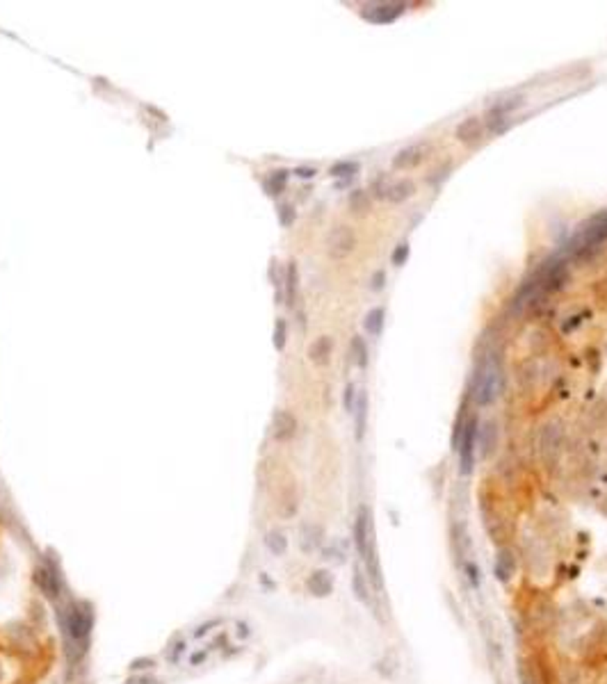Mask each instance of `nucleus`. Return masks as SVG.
<instances>
[{
  "label": "nucleus",
  "instance_id": "1",
  "mask_svg": "<svg viewBox=\"0 0 607 684\" xmlns=\"http://www.w3.org/2000/svg\"><path fill=\"white\" fill-rule=\"evenodd\" d=\"M502 390V369L495 356H486L482 360L477 372V386H475V399L480 406L493 404Z\"/></svg>",
  "mask_w": 607,
  "mask_h": 684
},
{
  "label": "nucleus",
  "instance_id": "2",
  "mask_svg": "<svg viewBox=\"0 0 607 684\" xmlns=\"http://www.w3.org/2000/svg\"><path fill=\"white\" fill-rule=\"evenodd\" d=\"M477 420L470 418L457 434L459 440V473L470 475L475 466V443H477Z\"/></svg>",
  "mask_w": 607,
  "mask_h": 684
},
{
  "label": "nucleus",
  "instance_id": "3",
  "mask_svg": "<svg viewBox=\"0 0 607 684\" xmlns=\"http://www.w3.org/2000/svg\"><path fill=\"white\" fill-rule=\"evenodd\" d=\"M356 249V233L345 224L333 226L329 235H326V254H329L333 261H342L347 258L352 251Z\"/></svg>",
  "mask_w": 607,
  "mask_h": 684
},
{
  "label": "nucleus",
  "instance_id": "4",
  "mask_svg": "<svg viewBox=\"0 0 607 684\" xmlns=\"http://www.w3.org/2000/svg\"><path fill=\"white\" fill-rule=\"evenodd\" d=\"M562 438H564V431L557 422H548L541 431L539 450H541V459L548 468H552L557 463V456L562 452Z\"/></svg>",
  "mask_w": 607,
  "mask_h": 684
},
{
  "label": "nucleus",
  "instance_id": "5",
  "mask_svg": "<svg viewBox=\"0 0 607 684\" xmlns=\"http://www.w3.org/2000/svg\"><path fill=\"white\" fill-rule=\"evenodd\" d=\"M404 12H407V3H370L363 5L361 17L377 26H386V23L398 21Z\"/></svg>",
  "mask_w": 607,
  "mask_h": 684
},
{
  "label": "nucleus",
  "instance_id": "6",
  "mask_svg": "<svg viewBox=\"0 0 607 684\" xmlns=\"http://www.w3.org/2000/svg\"><path fill=\"white\" fill-rule=\"evenodd\" d=\"M352 536H354L356 552H359V556L363 559V554H365V550H368L370 538L375 536V527H372V514H370L368 507H361L359 514H356Z\"/></svg>",
  "mask_w": 607,
  "mask_h": 684
},
{
  "label": "nucleus",
  "instance_id": "7",
  "mask_svg": "<svg viewBox=\"0 0 607 684\" xmlns=\"http://www.w3.org/2000/svg\"><path fill=\"white\" fill-rule=\"evenodd\" d=\"M427 146L425 144H411L393 155V169H414L425 160Z\"/></svg>",
  "mask_w": 607,
  "mask_h": 684
},
{
  "label": "nucleus",
  "instance_id": "8",
  "mask_svg": "<svg viewBox=\"0 0 607 684\" xmlns=\"http://www.w3.org/2000/svg\"><path fill=\"white\" fill-rule=\"evenodd\" d=\"M297 431V420L290 411H276L272 418V436L276 440H290Z\"/></svg>",
  "mask_w": 607,
  "mask_h": 684
},
{
  "label": "nucleus",
  "instance_id": "9",
  "mask_svg": "<svg viewBox=\"0 0 607 684\" xmlns=\"http://www.w3.org/2000/svg\"><path fill=\"white\" fill-rule=\"evenodd\" d=\"M516 572V554L509 547H500L495 552V577L500 581H509Z\"/></svg>",
  "mask_w": 607,
  "mask_h": 684
},
{
  "label": "nucleus",
  "instance_id": "10",
  "mask_svg": "<svg viewBox=\"0 0 607 684\" xmlns=\"http://www.w3.org/2000/svg\"><path fill=\"white\" fill-rule=\"evenodd\" d=\"M89 627H91V616L87 614V609H71L69 614V632H71V639L73 641H85L89 634Z\"/></svg>",
  "mask_w": 607,
  "mask_h": 684
},
{
  "label": "nucleus",
  "instance_id": "11",
  "mask_svg": "<svg viewBox=\"0 0 607 684\" xmlns=\"http://www.w3.org/2000/svg\"><path fill=\"white\" fill-rule=\"evenodd\" d=\"M416 194V185H414V180H409V178H400V180H395V183H391L384 190V196L391 203H402V201H407L411 199V196Z\"/></svg>",
  "mask_w": 607,
  "mask_h": 684
},
{
  "label": "nucleus",
  "instance_id": "12",
  "mask_svg": "<svg viewBox=\"0 0 607 684\" xmlns=\"http://www.w3.org/2000/svg\"><path fill=\"white\" fill-rule=\"evenodd\" d=\"M306 586H308V591L313 593V595L326 597V595L333 591V577H331V572L329 570H315V572H310Z\"/></svg>",
  "mask_w": 607,
  "mask_h": 684
},
{
  "label": "nucleus",
  "instance_id": "13",
  "mask_svg": "<svg viewBox=\"0 0 607 684\" xmlns=\"http://www.w3.org/2000/svg\"><path fill=\"white\" fill-rule=\"evenodd\" d=\"M331 351H333V340L329 335H320L308 347V358H310V363H315V365H326L331 358Z\"/></svg>",
  "mask_w": 607,
  "mask_h": 684
},
{
  "label": "nucleus",
  "instance_id": "14",
  "mask_svg": "<svg viewBox=\"0 0 607 684\" xmlns=\"http://www.w3.org/2000/svg\"><path fill=\"white\" fill-rule=\"evenodd\" d=\"M482 132H484V128H482V121L477 119V116H468V119H464L461 123L457 125V139L459 141H464V144H473V141H477L482 137Z\"/></svg>",
  "mask_w": 607,
  "mask_h": 684
},
{
  "label": "nucleus",
  "instance_id": "15",
  "mask_svg": "<svg viewBox=\"0 0 607 684\" xmlns=\"http://www.w3.org/2000/svg\"><path fill=\"white\" fill-rule=\"evenodd\" d=\"M370 581H368V577H365L363 575V570H361V565H356V568H354V577H352V591H354V595L356 597H359V600L363 602V604H368V607H370V604H372V597H370Z\"/></svg>",
  "mask_w": 607,
  "mask_h": 684
},
{
  "label": "nucleus",
  "instance_id": "16",
  "mask_svg": "<svg viewBox=\"0 0 607 684\" xmlns=\"http://www.w3.org/2000/svg\"><path fill=\"white\" fill-rule=\"evenodd\" d=\"M480 443H482V454L489 456L498 445V429H495V422H486L484 429H480Z\"/></svg>",
  "mask_w": 607,
  "mask_h": 684
},
{
  "label": "nucleus",
  "instance_id": "17",
  "mask_svg": "<svg viewBox=\"0 0 607 684\" xmlns=\"http://www.w3.org/2000/svg\"><path fill=\"white\" fill-rule=\"evenodd\" d=\"M516 675H518V684H539L536 668L532 664V659L527 657H520L516 662Z\"/></svg>",
  "mask_w": 607,
  "mask_h": 684
},
{
  "label": "nucleus",
  "instance_id": "18",
  "mask_svg": "<svg viewBox=\"0 0 607 684\" xmlns=\"http://www.w3.org/2000/svg\"><path fill=\"white\" fill-rule=\"evenodd\" d=\"M354 420H356V438H363L365 434V418H368V397L365 395H359V399H356V404H354Z\"/></svg>",
  "mask_w": 607,
  "mask_h": 684
},
{
  "label": "nucleus",
  "instance_id": "19",
  "mask_svg": "<svg viewBox=\"0 0 607 684\" xmlns=\"http://www.w3.org/2000/svg\"><path fill=\"white\" fill-rule=\"evenodd\" d=\"M320 538H322V529L315 525H304L301 527V547L306 552H313V550L320 545Z\"/></svg>",
  "mask_w": 607,
  "mask_h": 684
},
{
  "label": "nucleus",
  "instance_id": "20",
  "mask_svg": "<svg viewBox=\"0 0 607 684\" xmlns=\"http://www.w3.org/2000/svg\"><path fill=\"white\" fill-rule=\"evenodd\" d=\"M297 288H299V272H297V263H290L288 265V272H285V297H288V304H294L297 299Z\"/></svg>",
  "mask_w": 607,
  "mask_h": 684
},
{
  "label": "nucleus",
  "instance_id": "21",
  "mask_svg": "<svg viewBox=\"0 0 607 684\" xmlns=\"http://www.w3.org/2000/svg\"><path fill=\"white\" fill-rule=\"evenodd\" d=\"M384 308H372L368 315L363 319V328L368 331L370 335H379L381 328H384Z\"/></svg>",
  "mask_w": 607,
  "mask_h": 684
},
{
  "label": "nucleus",
  "instance_id": "22",
  "mask_svg": "<svg viewBox=\"0 0 607 684\" xmlns=\"http://www.w3.org/2000/svg\"><path fill=\"white\" fill-rule=\"evenodd\" d=\"M285 183H288V171L285 169H279V171H272L265 180V190L270 196H276L285 190Z\"/></svg>",
  "mask_w": 607,
  "mask_h": 684
},
{
  "label": "nucleus",
  "instance_id": "23",
  "mask_svg": "<svg viewBox=\"0 0 607 684\" xmlns=\"http://www.w3.org/2000/svg\"><path fill=\"white\" fill-rule=\"evenodd\" d=\"M349 208H352V212H356V215L368 212L370 210V194L365 190H354L352 194H349Z\"/></svg>",
  "mask_w": 607,
  "mask_h": 684
},
{
  "label": "nucleus",
  "instance_id": "24",
  "mask_svg": "<svg viewBox=\"0 0 607 684\" xmlns=\"http://www.w3.org/2000/svg\"><path fill=\"white\" fill-rule=\"evenodd\" d=\"M352 356H354V363L361 369L368 367V347H365V340L361 335L352 337Z\"/></svg>",
  "mask_w": 607,
  "mask_h": 684
},
{
  "label": "nucleus",
  "instance_id": "25",
  "mask_svg": "<svg viewBox=\"0 0 607 684\" xmlns=\"http://www.w3.org/2000/svg\"><path fill=\"white\" fill-rule=\"evenodd\" d=\"M356 171H359V162H352V160H345V162H336L331 164L329 174L333 178H352Z\"/></svg>",
  "mask_w": 607,
  "mask_h": 684
},
{
  "label": "nucleus",
  "instance_id": "26",
  "mask_svg": "<svg viewBox=\"0 0 607 684\" xmlns=\"http://www.w3.org/2000/svg\"><path fill=\"white\" fill-rule=\"evenodd\" d=\"M267 547H270L274 554H283V552H285V547H288V538L283 536L281 532H270V534H267Z\"/></svg>",
  "mask_w": 607,
  "mask_h": 684
},
{
  "label": "nucleus",
  "instance_id": "27",
  "mask_svg": "<svg viewBox=\"0 0 607 684\" xmlns=\"http://www.w3.org/2000/svg\"><path fill=\"white\" fill-rule=\"evenodd\" d=\"M409 242H400V245L398 247H395V251H393V256H391V263L395 265V267H402L404 263H407L409 261Z\"/></svg>",
  "mask_w": 607,
  "mask_h": 684
},
{
  "label": "nucleus",
  "instance_id": "28",
  "mask_svg": "<svg viewBox=\"0 0 607 684\" xmlns=\"http://www.w3.org/2000/svg\"><path fill=\"white\" fill-rule=\"evenodd\" d=\"M285 335H288V326H285V319H276L274 324V347L281 351L285 347Z\"/></svg>",
  "mask_w": 607,
  "mask_h": 684
},
{
  "label": "nucleus",
  "instance_id": "29",
  "mask_svg": "<svg viewBox=\"0 0 607 684\" xmlns=\"http://www.w3.org/2000/svg\"><path fill=\"white\" fill-rule=\"evenodd\" d=\"M294 217H297V212H294V208L290 206V203L279 206V222H281V226H290L294 222Z\"/></svg>",
  "mask_w": 607,
  "mask_h": 684
},
{
  "label": "nucleus",
  "instance_id": "30",
  "mask_svg": "<svg viewBox=\"0 0 607 684\" xmlns=\"http://www.w3.org/2000/svg\"><path fill=\"white\" fill-rule=\"evenodd\" d=\"M342 404H345V411L347 413L354 411V404H356V388H354V383H347L345 397H342Z\"/></svg>",
  "mask_w": 607,
  "mask_h": 684
},
{
  "label": "nucleus",
  "instance_id": "31",
  "mask_svg": "<svg viewBox=\"0 0 607 684\" xmlns=\"http://www.w3.org/2000/svg\"><path fill=\"white\" fill-rule=\"evenodd\" d=\"M294 174H297L299 178H313L317 174V169H313V167H297V169H294Z\"/></svg>",
  "mask_w": 607,
  "mask_h": 684
},
{
  "label": "nucleus",
  "instance_id": "32",
  "mask_svg": "<svg viewBox=\"0 0 607 684\" xmlns=\"http://www.w3.org/2000/svg\"><path fill=\"white\" fill-rule=\"evenodd\" d=\"M381 286H384V272H377L372 279V290H381Z\"/></svg>",
  "mask_w": 607,
  "mask_h": 684
}]
</instances>
